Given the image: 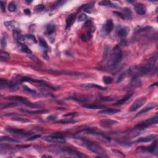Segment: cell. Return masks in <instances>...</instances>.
Segmentation results:
<instances>
[{"mask_svg":"<svg viewBox=\"0 0 158 158\" xmlns=\"http://www.w3.org/2000/svg\"><path fill=\"white\" fill-rule=\"evenodd\" d=\"M79 140L82 141L83 146L87 148L88 150L96 154V155H98L100 157H107V155H106L105 150L101 146H99V145H98L96 143L93 142V141L85 140V139L79 138Z\"/></svg>","mask_w":158,"mask_h":158,"instance_id":"cell-1","label":"cell"},{"mask_svg":"<svg viewBox=\"0 0 158 158\" xmlns=\"http://www.w3.org/2000/svg\"><path fill=\"white\" fill-rule=\"evenodd\" d=\"M122 58V52L118 46L114 48L111 54V58L108 62L109 66H115L121 62Z\"/></svg>","mask_w":158,"mask_h":158,"instance_id":"cell-2","label":"cell"},{"mask_svg":"<svg viewBox=\"0 0 158 158\" xmlns=\"http://www.w3.org/2000/svg\"><path fill=\"white\" fill-rule=\"evenodd\" d=\"M6 99H9V100L12 101H19L20 103H22L24 105H26L28 107H34V108H38V107H41V106L40 104H35V103H30L27 98H25V97L21 96H10L6 98Z\"/></svg>","mask_w":158,"mask_h":158,"instance_id":"cell-3","label":"cell"},{"mask_svg":"<svg viewBox=\"0 0 158 158\" xmlns=\"http://www.w3.org/2000/svg\"><path fill=\"white\" fill-rule=\"evenodd\" d=\"M158 122V114L156 113L155 116L150 119H147L145 120V121H142V122H140L138 124L135 126V128H138V129H142V128H145L146 127H148V126H151L153 124H156Z\"/></svg>","mask_w":158,"mask_h":158,"instance_id":"cell-4","label":"cell"},{"mask_svg":"<svg viewBox=\"0 0 158 158\" xmlns=\"http://www.w3.org/2000/svg\"><path fill=\"white\" fill-rule=\"evenodd\" d=\"M44 140L48 142L54 143H64L65 141V137L61 134H53L49 135L44 138Z\"/></svg>","mask_w":158,"mask_h":158,"instance_id":"cell-5","label":"cell"},{"mask_svg":"<svg viewBox=\"0 0 158 158\" xmlns=\"http://www.w3.org/2000/svg\"><path fill=\"white\" fill-rule=\"evenodd\" d=\"M155 68H156V67H155V64H154V63L152 62V63H146V64L141 65V67L138 68V71L139 74H145L151 72V71L155 70Z\"/></svg>","mask_w":158,"mask_h":158,"instance_id":"cell-6","label":"cell"},{"mask_svg":"<svg viewBox=\"0 0 158 158\" xmlns=\"http://www.w3.org/2000/svg\"><path fill=\"white\" fill-rule=\"evenodd\" d=\"M146 101V99L145 97H142L139 99H137L132 104V106L130 107L129 111L130 112H133V111H136L138 109L140 108L141 106H143L145 104Z\"/></svg>","mask_w":158,"mask_h":158,"instance_id":"cell-7","label":"cell"},{"mask_svg":"<svg viewBox=\"0 0 158 158\" xmlns=\"http://www.w3.org/2000/svg\"><path fill=\"white\" fill-rule=\"evenodd\" d=\"M67 99L76 101L78 102H87L90 100V96L82 95H80L72 96L69 97Z\"/></svg>","mask_w":158,"mask_h":158,"instance_id":"cell-8","label":"cell"},{"mask_svg":"<svg viewBox=\"0 0 158 158\" xmlns=\"http://www.w3.org/2000/svg\"><path fill=\"white\" fill-rule=\"evenodd\" d=\"M135 11L138 14L144 15L146 14V9L144 4L141 3H138L135 5Z\"/></svg>","mask_w":158,"mask_h":158,"instance_id":"cell-9","label":"cell"},{"mask_svg":"<svg viewBox=\"0 0 158 158\" xmlns=\"http://www.w3.org/2000/svg\"><path fill=\"white\" fill-rule=\"evenodd\" d=\"M6 130V131H7L8 132L12 134H15V135H22V136H26V135H29V134L27 133L24 130L22 129H18V128H7Z\"/></svg>","mask_w":158,"mask_h":158,"instance_id":"cell-10","label":"cell"},{"mask_svg":"<svg viewBox=\"0 0 158 158\" xmlns=\"http://www.w3.org/2000/svg\"><path fill=\"white\" fill-rule=\"evenodd\" d=\"M156 135H150L148 136H144V137H141L140 138L138 139L137 140L135 141L136 143H147V142H150V141H152L154 139L156 138Z\"/></svg>","mask_w":158,"mask_h":158,"instance_id":"cell-11","label":"cell"},{"mask_svg":"<svg viewBox=\"0 0 158 158\" xmlns=\"http://www.w3.org/2000/svg\"><path fill=\"white\" fill-rule=\"evenodd\" d=\"M99 123H100V125L102 127H110L111 126L117 124V122L111 119H103L101 121H100Z\"/></svg>","mask_w":158,"mask_h":158,"instance_id":"cell-12","label":"cell"},{"mask_svg":"<svg viewBox=\"0 0 158 158\" xmlns=\"http://www.w3.org/2000/svg\"><path fill=\"white\" fill-rule=\"evenodd\" d=\"M81 87L83 88H98V89L101 90H105L106 88L102 87V86L99 85L96 83H83V84L81 85Z\"/></svg>","mask_w":158,"mask_h":158,"instance_id":"cell-13","label":"cell"},{"mask_svg":"<svg viewBox=\"0 0 158 158\" xmlns=\"http://www.w3.org/2000/svg\"><path fill=\"white\" fill-rule=\"evenodd\" d=\"M77 15L76 14L72 13L68 16L67 18L66 19V29L70 27L74 23L76 19Z\"/></svg>","mask_w":158,"mask_h":158,"instance_id":"cell-14","label":"cell"},{"mask_svg":"<svg viewBox=\"0 0 158 158\" xmlns=\"http://www.w3.org/2000/svg\"><path fill=\"white\" fill-rule=\"evenodd\" d=\"M132 92H128V93H127L123 98H122L121 99L117 101L115 103V104H116V105H122V104H124V103H126V102L132 97Z\"/></svg>","mask_w":158,"mask_h":158,"instance_id":"cell-15","label":"cell"},{"mask_svg":"<svg viewBox=\"0 0 158 158\" xmlns=\"http://www.w3.org/2000/svg\"><path fill=\"white\" fill-rule=\"evenodd\" d=\"M128 32V29L125 27H119V29H117V33L120 37H126Z\"/></svg>","mask_w":158,"mask_h":158,"instance_id":"cell-16","label":"cell"},{"mask_svg":"<svg viewBox=\"0 0 158 158\" xmlns=\"http://www.w3.org/2000/svg\"><path fill=\"white\" fill-rule=\"evenodd\" d=\"M13 36L14 38L17 41H19V43H23V42L24 41L25 36H24L22 34L20 33L19 32L17 31V30H14L13 31Z\"/></svg>","mask_w":158,"mask_h":158,"instance_id":"cell-17","label":"cell"},{"mask_svg":"<svg viewBox=\"0 0 158 158\" xmlns=\"http://www.w3.org/2000/svg\"><path fill=\"white\" fill-rule=\"evenodd\" d=\"M4 26L6 27L9 30H16V29L17 27V22H15L14 21H7V22H4Z\"/></svg>","mask_w":158,"mask_h":158,"instance_id":"cell-18","label":"cell"},{"mask_svg":"<svg viewBox=\"0 0 158 158\" xmlns=\"http://www.w3.org/2000/svg\"><path fill=\"white\" fill-rule=\"evenodd\" d=\"M114 28V23L111 19H109L106 21L104 24V30L107 33H110L112 32Z\"/></svg>","mask_w":158,"mask_h":158,"instance_id":"cell-19","label":"cell"},{"mask_svg":"<svg viewBox=\"0 0 158 158\" xmlns=\"http://www.w3.org/2000/svg\"><path fill=\"white\" fill-rule=\"evenodd\" d=\"M120 112V110L116 109H105L101 111H99L98 114H114L118 113Z\"/></svg>","mask_w":158,"mask_h":158,"instance_id":"cell-20","label":"cell"},{"mask_svg":"<svg viewBox=\"0 0 158 158\" xmlns=\"http://www.w3.org/2000/svg\"><path fill=\"white\" fill-rule=\"evenodd\" d=\"M156 104H151V105H150L149 106H147V107H145V108L143 109L142 110H141L140 111H139V112L136 114V116H140V115L143 114H145V113H146V112H148V111H151V110H152L153 109L155 108V107H156Z\"/></svg>","mask_w":158,"mask_h":158,"instance_id":"cell-21","label":"cell"},{"mask_svg":"<svg viewBox=\"0 0 158 158\" xmlns=\"http://www.w3.org/2000/svg\"><path fill=\"white\" fill-rule=\"evenodd\" d=\"M22 111L24 112H26V113L28 114H45V113H47L49 111H47V110H37V111H27V110H24V109H22Z\"/></svg>","mask_w":158,"mask_h":158,"instance_id":"cell-22","label":"cell"},{"mask_svg":"<svg viewBox=\"0 0 158 158\" xmlns=\"http://www.w3.org/2000/svg\"><path fill=\"white\" fill-rule=\"evenodd\" d=\"M82 107L84 108L88 109H99L103 108V106L96 105V104H84L82 105Z\"/></svg>","mask_w":158,"mask_h":158,"instance_id":"cell-23","label":"cell"},{"mask_svg":"<svg viewBox=\"0 0 158 158\" xmlns=\"http://www.w3.org/2000/svg\"><path fill=\"white\" fill-rule=\"evenodd\" d=\"M157 146H158V141L157 140H155L153 142V143L151 144L149 147L147 148L148 151L151 153H154L155 151V150L157 148Z\"/></svg>","mask_w":158,"mask_h":158,"instance_id":"cell-24","label":"cell"},{"mask_svg":"<svg viewBox=\"0 0 158 158\" xmlns=\"http://www.w3.org/2000/svg\"><path fill=\"white\" fill-rule=\"evenodd\" d=\"M19 44L21 45V50L22 52L28 54H32V51L30 50V48H29L27 46H26V45L24 43H19Z\"/></svg>","mask_w":158,"mask_h":158,"instance_id":"cell-25","label":"cell"},{"mask_svg":"<svg viewBox=\"0 0 158 158\" xmlns=\"http://www.w3.org/2000/svg\"><path fill=\"white\" fill-rule=\"evenodd\" d=\"M93 6H94L93 3L87 4L83 5V6L80 7V9H83L85 11H86V12H91V11H92V9H93Z\"/></svg>","mask_w":158,"mask_h":158,"instance_id":"cell-26","label":"cell"},{"mask_svg":"<svg viewBox=\"0 0 158 158\" xmlns=\"http://www.w3.org/2000/svg\"><path fill=\"white\" fill-rule=\"evenodd\" d=\"M95 134H96V136H98L100 140H101L102 141H105V142H110V141H111V139L109 137H108V136H106V135H103V134L101 133H96L95 132Z\"/></svg>","mask_w":158,"mask_h":158,"instance_id":"cell-27","label":"cell"},{"mask_svg":"<svg viewBox=\"0 0 158 158\" xmlns=\"http://www.w3.org/2000/svg\"><path fill=\"white\" fill-rule=\"evenodd\" d=\"M1 141H9V142H12V143H19V141L18 140H16L15 138H12L9 137V136H1Z\"/></svg>","mask_w":158,"mask_h":158,"instance_id":"cell-28","label":"cell"},{"mask_svg":"<svg viewBox=\"0 0 158 158\" xmlns=\"http://www.w3.org/2000/svg\"><path fill=\"white\" fill-rule=\"evenodd\" d=\"M46 33L48 35H51L55 30V26L53 24H48L46 26Z\"/></svg>","mask_w":158,"mask_h":158,"instance_id":"cell-29","label":"cell"},{"mask_svg":"<svg viewBox=\"0 0 158 158\" xmlns=\"http://www.w3.org/2000/svg\"><path fill=\"white\" fill-rule=\"evenodd\" d=\"M99 4L100 6H111L112 7H117V6H116V4H113L111 3L110 1H102L99 2Z\"/></svg>","mask_w":158,"mask_h":158,"instance_id":"cell-30","label":"cell"},{"mask_svg":"<svg viewBox=\"0 0 158 158\" xmlns=\"http://www.w3.org/2000/svg\"><path fill=\"white\" fill-rule=\"evenodd\" d=\"M0 56H1V61L7 60L9 58V54L7 52H6V51L1 50V52H0Z\"/></svg>","mask_w":158,"mask_h":158,"instance_id":"cell-31","label":"cell"},{"mask_svg":"<svg viewBox=\"0 0 158 158\" xmlns=\"http://www.w3.org/2000/svg\"><path fill=\"white\" fill-rule=\"evenodd\" d=\"M124 12L123 13V14L124 15L126 19L127 18V17L128 19H130L131 17H132V12H131V11L130 9H128V8L124 9Z\"/></svg>","mask_w":158,"mask_h":158,"instance_id":"cell-32","label":"cell"},{"mask_svg":"<svg viewBox=\"0 0 158 158\" xmlns=\"http://www.w3.org/2000/svg\"><path fill=\"white\" fill-rule=\"evenodd\" d=\"M113 79L110 76H104L103 77V81L106 85H109L112 83Z\"/></svg>","mask_w":158,"mask_h":158,"instance_id":"cell-33","label":"cell"},{"mask_svg":"<svg viewBox=\"0 0 158 158\" xmlns=\"http://www.w3.org/2000/svg\"><path fill=\"white\" fill-rule=\"evenodd\" d=\"M150 29H151V27L150 26H145V27H138L137 28L135 29V32H140L145 31V30H149Z\"/></svg>","mask_w":158,"mask_h":158,"instance_id":"cell-34","label":"cell"},{"mask_svg":"<svg viewBox=\"0 0 158 158\" xmlns=\"http://www.w3.org/2000/svg\"><path fill=\"white\" fill-rule=\"evenodd\" d=\"M39 43H40V45L41 47H43V48L45 49L48 48V44L44 39L40 38V40H39Z\"/></svg>","mask_w":158,"mask_h":158,"instance_id":"cell-35","label":"cell"},{"mask_svg":"<svg viewBox=\"0 0 158 158\" xmlns=\"http://www.w3.org/2000/svg\"><path fill=\"white\" fill-rule=\"evenodd\" d=\"M16 9H17V6L13 2H11V3H10L9 4L8 10L10 12H14V11H16Z\"/></svg>","mask_w":158,"mask_h":158,"instance_id":"cell-36","label":"cell"},{"mask_svg":"<svg viewBox=\"0 0 158 158\" xmlns=\"http://www.w3.org/2000/svg\"><path fill=\"white\" fill-rule=\"evenodd\" d=\"M126 72H122V74H120V75H119L118 78H117V83H120V82H122V81L124 79V78L126 77Z\"/></svg>","mask_w":158,"mask_h":158,"instance_id":"cell-37","label":"cell"},{"mask_svg":"<svg viewBox=\"0 0 158 158\" xmlns=\"http://www.w3.org/2000/svg\"><path fill=\"white\" fill-rule=\"evenodd\" d=\"M23 88H24V89L26 91V92H29V93H30V94H36V91L34 90H33V89H31V88H29L27 86L24 85Z\"/></svg>","mask_w":158,"mask_h":158,"instance_id":"cell-38","label":"cell"},{"mask_svg":"<svg viewBox=\"0 0 158 158\" xmlns=\"http://www.w3.org/2000/svg\"><path fill=\"white\" fill-rule=\"evenodd\" d=\"M78 19H79V22H84L87 19V16L85 14H82L79 16Z\"/></svg>","mask_w":158,"mask_h":158,"instance_id":"cell-39","label":"cell"},{"mask_svg":"<svg viewBox=\"0 0 158 158\" xmlns=\"http://www.w3.org/2000/svg\"><path fill=\"white\" fill-rule=\"evenodd\" d=\"M76 121H73V120H61V121H58V123H61V124H70V123H73V122H75Z\"/></svg>","mask_w":158,"mask_h":158,"instance_id":"cell-40","label":"cell"},{"mask_svg":"<svg viewBox=\"0 0 158 158\" xmlns=\"http://www.w3.org/2000/svg\"><path fill=\"white\" fill-rule=\"evenodd\" d=\"M40 137H41V135H35V136H31V137H30L29 138H28L27 140V141H33V140H36V139L40 138Z\"/></svg>","mask_w":158,"mask_h":158,"instance_id":"cell-41","label":"cell"},{"mask_svg":"<svg viewBox=\"0 0 158 158\" xmlns=\"http://www.w3.org/2000/svg\"><path fill=\"white\" fill-rule=\"evenodd\" d=\"M119 144L121 145L122 146H130L132 145V144H130V143H128V142H126V141H117Z\"/></svg>","mask_w":158,"mask_h":158,"instance_id":"cell-42","label":"cell"},{"mask_svg":"<svg viewBox=\"0 0 158 158\" xmlns=\"http://www.w3.org/2000/svg\"><path fill=\"white\" fill-rule=\"evenodd\" d=\"M26 37L28 38L29 39H30V40H32L33 41H35V42H36V40L35 37L33 35H32V34H27V35H26Z\"/></svg>","mask_w":158,"mask_h":158,"instance_id":"cell-43","label":"cell"},{"mask_svg":"<svg viewBox=\"0 0 158 158\" xmlns=\"http://www.w3.org/2000/svg\"><path fill=\"white\" fill-rule=\"evenodd\" d=\"M111 151H112V152H113L114 153V154H116V155H119V156H122V157H124V155L123 154H122V153L121 152V151H119V150H113V149H112V150H111Z\"/></svg>","mask_w":158,"mask_h":158,"instance_id":"cell-44","label":"cell"},{"mask_svg":"<svg viewBox=\"0 0 158 158\" xmlns=\"http://www.w3.org/2000/svg\"><path fill=\"white\" fill-rule=\"evenodd\" d=\"M0 7H1V9L2 12H5L6 11V7H5V2L4 1H1V4H0Z\"/></svg>","mask_w":158,"mask_h":158,"instance_id":"cell-45","label":"cell"},{"mask_svg":"<svg viewBox=\"0 0 158 158\" xmlns=\"http://www.w3.org/2000/svg\"><path fill=\"white\" fill-rule=\"evenodd\" d=\"M17 106V104L15 103H10V104H7L6 105H4V107H1V108H7V107H14V106Z\"/></svg>","mask_w":158,"mask_h":158,"instance_id":"cell-46","label":"cell"},{"mask_svg":"<svg viewBox=\"0 0 158 158\" xmlns=\"http://www.w3.org/2000/svg\"><path fill=\"white\" fill-rule=\"evenodd\" d=\"M35 9H36V10H38V11H43V10L45 9V6L43 4H39L35 7Z\"/></svg>","mask_w":158,"mask_h":158,"instance_id":"cell-47","label":"cell"},{"mask_svg":"<svg viewBox=\"0 0 158 158\" xmlns=\"http://www.w3.org/2000/svg\"><path fill=\"white\" fill-rule=\"evenodd\" d=\"M113 12L114 14H116L117 16H119V17H121V18L123 19H126V17H125L124 15L123 14V13H121V12H116V11H114V12Z\"/></svg>","mask_w":158,"mask_h":158,"instance_id":"cell-48","label":"cell"},{"mask_svg":"<svg viewBox=\"0 0 158 158\" xmlns=\"http://www.w3.org/2000/svg\"><path fill=\"white\" fill-rule=\"evenodd\" d=\"M22 116L21 114H19L17 113H8V114H4L3 116Z\"/></svg>","mask_w":158,"mask_h":158,"instance_id":"cell-49","label":"cell"},{"mask_svg":"<svg viewBox=\"0 0 158 158\" xmlns=\"http://www.w3.org/2000/svg\"><path fill=\"white\" fill-rule=\"evenodd\" d=\"M57 117L56 116H54V115H51V116H50L49 117H47V120L48 121H54L55 119H56Z\"/></svg>","mask_w":158,"mask_h":158,"instance_id":"cell-50","label":"cell"},{"mask_svg":"<svg viewBox=\"0 0 158 158\" xmlns=\"http://www.w3.org/2000/svg\"><path fill=\"white\" fill-rule=\"evenodd\" d=\"M1 46L3 48L6 47V39L4 38H2L1 40Z\"/></svg>","mask_w":158,"mask_h":158,"instance_id":"cell-51","label":"cell"},{"mask_svg":"<svg viewBox=\"0 0 158 158\" xmlns=\"http://www.w3.org/2000/svg\"><path fill=\"white\" fill-rule=\"evenodd\" d=\"M24 13L26 14V15H27V16H30V14H31V12H30V11L29 9H24Z\"/></svg>","mask_w":158,"mask_h":158,"instance_id":"cell-52","label":"cell"},{"mask_svg":"<svg viewBox=\"0 0 158 158\" xmlns=\"http://www.w3.org/2000/svg\"><path fill=\"white\" fill-rule=\"evenodd\" d=\"M75 114L76 113H68L67 114H65L64 115V117H68V116H74L75 115Z\"/></svg>","mask_w":158,"mask_h":158,"instance_id":"cell-53","label":"cell"},{"mask_svg":"<svg viewBox=\"0 0 158 158\" xmlns=\"http://www.w3.org/2000/svg\"><path fill=\"white\" fill-rule=\"evenodd\" d=\"M90 24H91V21H88L85 24L86 26H90Z\"/></svg>","mask_w":158,"mask_h":158,"instance_id":"cell-54","label":"cell"},{"mask_svg":"<svg viewBox=\"0 0 158 158\" xmlns=\"http://www.w3.org/2000/svg\"><path fill=\"white\" fill-rule=\"evenodd\" d=\"M42 157H51V156H46V155H44V156H43Z\"/></svg>","mask_w":158,"mask_h":158,"instance_id":"cell-55","label":"cell"}]
</instances>
